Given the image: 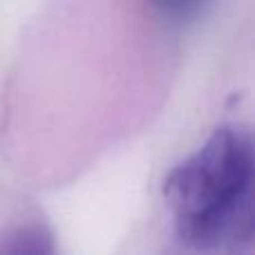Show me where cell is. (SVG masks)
Here are the masks:
<instances>
[{
  "mask_svg": "<svg viewBox=\"0 0 255 255\" xmlns=\"http://www.w3.org/2000/svg\"><path fill=\"white\" fill-rule=\"evenodd\" d=\"M251 184V134L235 126L217 128L163 181L179 238L195 247L217 242L249 206Z\"/></svg>",
  "mask_w": 255,
  "mask_h": 255,
  "instance_id": "1",
  "label": "cell"
},
{
  "mask_svg": "<svg viewBox=\"0 0 255 255\" xmlns=\"http://www.w3.org/2000/svg\"><path fill=\"white\" fill-rule=\"evenodd\" d=\"M0 255H56V242L45 224H22L4 238Z\"/></svg>",
  "mask_w": 255,
  "mask_h": 255,
  "instance_id": "2",
  "label": "cell"
}]
</instances>
